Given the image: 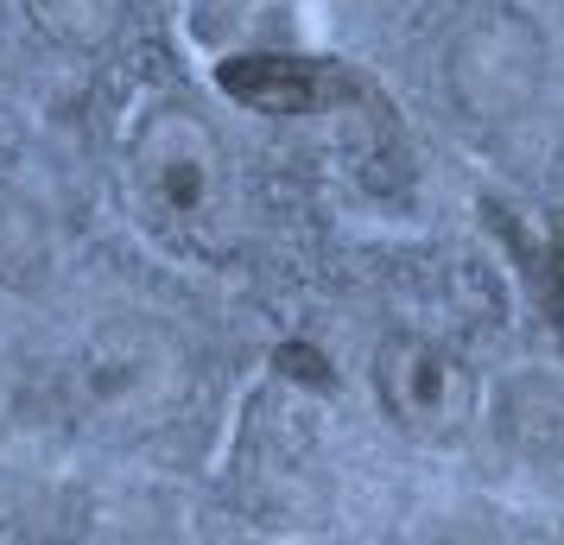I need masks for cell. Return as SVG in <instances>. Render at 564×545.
<instances>
[{"instance_id": "6da1fadb", "label": "cell", "mask_w": 564, "mask_h": 545, "mask_svg": "<svg viewBox=\"0 0 564 545\" xmlns=\"http://www.w3.org/2000/svg\"><path fill=\"white\" fill-rule=\"evenodd\" d=\"M128 197L140 229L172 254L223 260L248 235V190L229 140L197 108H153L128 146Z\"/></svg>"}, {"instance_id": "3957f363", "label": "cell", "mask_w": 564, "mask_h": 545, "mask_svg": "<svg viewBox=\"0 0 564 545\" xmlns=\"http://www.w3.org/2000/svg\"><path fill=\"white\" fill-rule=\"evenodd\" d=\"M545 89V45L527 13L495 7L482 20H469L451 45V96L469 121L482 128H508L527 121Z\"/></svg>"}, {"instance_id": "5b68a950", "label": "cell", "mask_w": 564, "mask_h": 545, "mask_svg": "<svg viewBox=\"0 0 564 545\" xmlns=\"http://www.w3.org/2000/svg\"><path fill=\"white\" fill-rule=\"evenodd\" d=\"M216 83H223L229 102L260 108V115H311V108L349 96V83L336 77V64H324V57H273V52L229 57L216 70Z\"/></svg>"}, {"instance_id": "8992f818", "label": "cell", "mask_w": 564, "mask_h": 545, "mask_svg": "<svg viewBox=\"0 0 564 545\" xmlns=\"http://www.w3.org/2000/svg\"><path fill=\"white\" fill-rule=\"evenodd\" d=\"M45 273H52V222L39 216V204L0 184V286L39 292Z\"/></svg>"}, {"instance_id": "ba28073f", "label": "cell", "mask_w": 564, "mask_h": 545, "mask_svg": "<svg viewBox=\"0 0 564 545\" xmlns=\"http://www.w3.org/2000/svg\"><path fill=\"white\" fill-rule=\"evenodd\" d=\"M280 368L292 374V381H311V388H330V368H324V356H317V349H299V342H285V349H280Z\"/></svg>"}, {"instance_id": "52a82bcc", "label": "cell", "mask_w": 564, "mask_h": 545, "mask_svg": "<svg viewBox=\"0 0 564 545\" xmlns=\"http://www.w3.org/2000/svg\"><path fill=\"white\" fill-rule=\"evenodd\" d=\"M32 26L52 39L57 52H102L115 32L128 26V0H26Z\"/></svg>"}, {"instance_id": "277c9868", "label": "cell", "mask_w": 564, "mask_h": 545, "mask_svg": "<svg viewBox=\"0 0 564 545\" xmlns=\"http://www.w3.org/2000/svg\"><path fill=\"white\" fill-rule=\"evenodd\" d=\"M375 393H381V413L419 444H451L476 418L469 362L432 337H412V330H400L375 349Z\"/></svg>"}, {"instance_id": "7a4b0ae2", "label": "cell", "mask_w": 564, "mask_h": 545, "mask_svg": "<svg viewBox=\"0 0 564 545\" xmlns=\"http://www.w3.org/2000/svg\"><path fill=\"white\" fill-rule=\"evenodd\" d=\"M197 388L191 342L159 324V317H108L102 330H89L83 349L64 362L57 400L77 432L108 444L153 438L159 425L184 413V400Z\"/></svg>"}]
</instances>
